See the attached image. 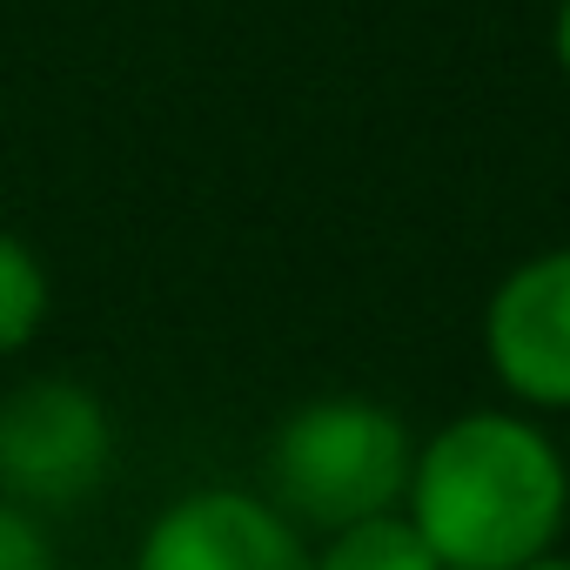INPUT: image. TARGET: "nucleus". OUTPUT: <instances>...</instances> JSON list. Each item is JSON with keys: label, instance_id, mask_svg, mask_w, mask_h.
Here are the masks:
<instances>
[{"label": "nucleus", "instance_id": "2", "mask_svg": "<svg viewBox=\"0 0 570 570\" xmlns=\"http://www.w3.org/2000/svg\"><path fill=\"white\" fill-rule=\"evenodd\" d=\"M416 443L396 410L370 396H316L268 443V503L296 530H350L396 517L410 490Z\"/></svg>", "mask_w": 570, "mask_h": 570}, {"label": "nucleus", "instance_id": "3", "mask_svg": "<svg viewBox=\"0 0 570 570\" xmlns=\"http://www.w3.org/2000/svg\"><path fill=\"white\" fill-rule=\"evenodd\" d=\"M115 470V416L68 376H35L0 396V497L48 517L88 503Z\"/></svg>", "mask_w": 570, "mask_h": 570}, {"label": "nucleus", "instance_id": "9", "mask_svg": "<svg viewBox=\"0 0 570 570\" xmlns=\"http://www.w3.org/2000/svg\"><path fill=\"white\" fill-rule=\"evenodd\" d=\"M557 55H563V68H570V0H563V21H557Z\"/></svg>", "mask_w": 570, "mask_h": 570}, {"label": "nucleus", "instance_id": "10", "mask_svg": "<svg viewBox=\"0 0 570 570\" xmlns=\"http://www.w3.org/2000/svg\"><path fill=\"white\" fill-rule=\"evenodd\" d=\"M523 570H570V557H557V550H550V557H537V563H523Z\"/></svg>", "mask_w": 570, "mask_h": 570}, {"label": "nucleus", "instance_id": "6", "mask_svg": "<svg viewBox=\"0 0 570 570\" xmlns=\"http://www.w3.org/2000/svg\"><path fill=\"white\" fill-rule=\"evenodd\" d=\"M316 570H443V563L423 550V537L396 510V517H370V523H350V530L323 537Z\"/></svg>", "mask_w": 570, "mask_h": 570}, {"label": "nucleus", "instance_id": "4", "mask_svg": "<svg viewBox=\"0 0 570 570\" xmlns=\"http://www.w3.org/2000/svg\"><path fill=\"white\" fill-rule=\"evenodd\" d=\"M128 570H316V550L268 497L208 483L148 517Z\"/></svg>", "mask_w": 570, "mask_h": 570}, {"label": "nucleus", "instance_id": "8", "mask_svg": "<svg viewBox=\"0 0 570 570\" xmlns=\"http://www.w3.org/2000/svg\"><path fill=\"white\" fill-rule=\"evenodd\" d=\"M0 570H61L55 537H48V517L21 510L8 497H0Z\"/></svg>", "mask_w": 570, "mask_h": 570}, {"label": "nucleus", "instance_id": "1", "mask_svg": "<svg viewBox=\"0 0 570 570\" xmlns=\"http://www.w3.org/2000/svg\"><path fill=\"white\" fill-rule=\"evenodd\" d=\"M403 517L443 570H523L563 537L570 470L537 423L476 410L416 450Z\"/></svg>", "mask_w": 570, "mask_h": 570}, {"label": "nucleus", "instance_id": "5", "mask_svg": "<svg viewBox=\"0 0 570 570\" xmlns=\"http://www.w3.org/2000/svg\"><path fill=\"white\" fill-rule=\"evenodd\" d=\"M490 370L517 403L570 410V248L523 262L483 316Z\"/></svg>", "mask_w": 570, "mask_h": 570}, {"label": "nucleus", "instance_id": "7", "mask_svg": "<svg viewBox=\"0 0 570 570\" xmlns=\"http://www.w3.org/2000/svg\"><path fill=\"white\" fill-rule=\"evenodd\" d=\"M48 323V268L41 255L0 228V363L21 356Z\"/></svg>", "mask_w": 570, "mask_h": 570}]
</instances>
